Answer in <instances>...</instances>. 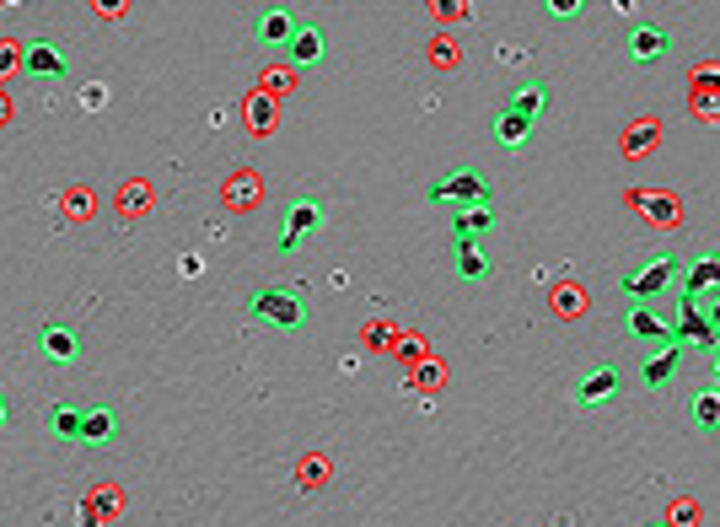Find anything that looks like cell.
<instances>
[{"instance_id": "1", "label": "cell", "mask_w": 720, "mask_h": 527, "mask_svg": "<svg viewBox=\"0 0 720 527\" xmlns=\"http://www.w3.org/2000/svg\"><path fill=\"white\" fill-rule=\"evenodd\" d=\"M678 275H683V259H678V253H651L640 269H629V275H624V291L645 307L651 296H661L667 286H678Z\"/></svg>"}, {"instance_id": "2", "label": "cell", "mask_w": 720, "mask_h": 527, "mask_svg": "<svg viewBox=\"0 0 720 527\" xmlns=\"http://www.w3.org/2000/svg\"><path fill=\"white\" fill-rule=\"evenodd\" d=\"M248 312H253L258 323H269V329H280V334H296L301 329V296L285 291V286H258L248 296Z\"/></svg>"}, {"instance_id": "3", "label": "cell", "mask_w": 720, "mask_h": 527, "mask_svg": "<svg viewBox=\"0 0 720 527\" xmlns=\"http://www.w3.org/2000/svg\"><path fill=\"white\" fill-rule=\"evenodd\" d=\"M430 199L452 205V210H473V205H489V183L479 173H452V178L430 183Z\"/></svg>"}, {"instance_id": "4", "label": "cell", "mask_w": 720, "mask_h": 527, "mask_svg": "<svg viewBox=\"0 0 720 527\" xmlns=\"http://www.w3.org/2000/svg\"><path fill=\"white\" fill-rule=\"evenodd\" d=\"M328 216H323V205L318 199H291V205H285V232H280V248L291 253V248H301V242H307L312 232H318Z\"/></svg>"}, {"instance_id": "5", "label": "cell", "mask_w": 720, "mask_h": 527, "mask_svg": "<svg viewBox=\"0 0 720 527\" xmlns=\"http://www.w3.org/2000/svg\"><path fill=\"white\" fill-rule=\"evenodd\" d=\"M672 345H720L710 312H704V302H694V296H683V312H678V323H672Z\"/></svg>"}, {"instance_id": "6", "label": "cell", "mask_w": 720, "mask_h": 527, "mask_svg": "<svg viewBox=\"0 0 720 527\" xmlns=\"http://www.w3.org/2000/svg\"><path fill=\"white\" fill-rule=\"evenodd\" d=\"M65 44H54V38H33V44L22 49V70L27 76H38V81H54V76H65Z\"/></svg>"}, {"instance_id": "7", "label": "cell", "mask_w": 720, "mask_h": 527, "mask_svg": "<svg viewBox=\"0 0 720 527\" xmlns=\"http://www.w3.org/2000/svg\"><path fill=\"white\" fill-rule=\"evenodd\" d=\"M683 296H694V302H704V291H720V253H704V259H688L683 275H678Z\"/></svg>"}, {"instance_id": "8", "label": "cell", "mask_w": 720, "mask_h": 527, "mask_svg": "<svg viewBox=\"0 0 720 527\" xmlns=\"http://www.w3.org/2000/svg\"><path fill=\"white\" fill-rule=\"evenodd\" d=\"M113 436H119V415H113L108 404H86L81 409V441L86 447H108Z\"/></svg>"}, {"instance_id": "9", "label": "cell", "mask_w": 720, "mask_h": 527, "mask_svg": "<svg viewBox=\"0 0 720 527\" xmlns=\"http://www.w3.org/2000/svg\"><path fill=\"white\" fill-rule=\"evenodd\" d=\"M629 54L635 60H661V54H672V33L656 22H635V33H629Z\"/></svg>"}, {"instance_id": "10", "label": "cell", "mask_w": 720, "mask_h": 527, "mask_svg": "<svg viewBox=\"0 0 720 527\" xmlns=\"http://www.w3.org/2000/svg\"><path fill=\"white\" fill-rule=\"evenodd\" d=\"M613 393H618V372H613V366H592V372L581 377V388H575V404L597 409L602 398H613Z\"/></svg>"}, {"instance_id": "11", "label": "cell", "mask_w": 720, "mask_h": 527, "mask_svg": "<svg viewBox=\"0 0 720 527\" xmlns=\"http://www.w3.org/2000/svg\"><path fill=\"white\" fill-rule=\"evenodd\" d=\"M38 350L43 355H49V361H76V355H81V339L76 334H70V329H60V323H43V329H38Z\"/></svg>"}, {"instance_id": "12", "label": "cell", "mask_w": 720, "mask_h": 527, "mask_svg": "<svg viewBox=\"0 0 720 527\" xmlns=\"http://www.w3.org/2000/svg\"><path fill=\"white\" fill-rule=\"evenodd\" d=\"M484 232H495V205H473V210H457L452 216V237L457 242H479Z\"/></svg>"}, {"instance_id": "13", "label": "cell", "mask_w": 720, "mask_h": 527, "mask_svg": "<svg viewBox=\"0 0 720 527\" xmlns=\"http://www.w3.org/2000/svg\"><path fill=\"white\" fill-rule=\"evenodd\" d=\"M296 38V17L291 11H258V44H291Z\"/></svg>"}, {"instance_id": "14", "label": "cell", "mask_w": 720, "mask_h": 527, "mask_svg": "<svg viewBox=\"0 0 720 527\" xmlns=\"http://www.w3.org/2000/svg\"><path fill=\"white\" fill-rule=\"evenodd\" d=\"M285 49H291V65H318L328 54V38L318 33V27H296V38Z\"/></svg>"}, {"instance_id": "15", "label": "cell", "mask_w": 720, "mask_h": 527, "mask_svg": "<svg viewBox=\"0 0 720 527\" xmlns=\"http://www.w3.org/2000/svg\"><path fill=\"white\" fill-rule=\"evenodd\" d=\"M506 108L516 113V119L538 124V119H543V113H549V92H543V87H538V81H532V87H516V92H511V103H506Z\"/></svg>"}, {"instance_id": "16", "label": "cell", "mask_w": 720, "mask_h": 527, "mask_svg": "<svg viewBox=\"0 0 720 527\" xmlns=\"http://www.w3.org/2000/svg\"><path fill=\"white\" fill-rule=\"evenodd\" d=\"M678 355H683V345H661L651 361H645V382H651V388H661V382H672V372H678Z\"/></svg>"}, {"instance_id": "17", "label": "cell", "mask_w": 720, "mask_h": 527, "mask_svg": "<svg viewBox=\"0 0 720 527\" xmlns=\"http://www.w3.org/2000/svg\"><path fill=\"white\" fill-rule=\"evenodd\" d=\"M629 334H635V339H661V345H667V339H672V323H661L651 307L635 302V312H629Z\"/></svg>"}, {"instance_id": "18", "label": "cell", "mask_w": 720, "mask_h": 527, "mask_svg": "<svg viewBox=\"0 0 720 527\" xmlns=\"http://www.w3.org/2000/svg\"><path fill=\"white\" fill-rule=\"evenodd\" d=\"M81 409L86 404H54L49 409V431L60 441H81Z\"/></svg>"}, {"instance_id": "19", "label": "cell", "mask_w": 720, "mask_h": 527, "mask_svg": "<svg viewBox=\"0 0 720 527\" xmlns=\"http://www.w3.org/2000/svg\"><path fill=\"white\" fill-rule=\"evenodd\" d=\"M457 275L463 280H484L489 275V259H484L479 242H457Z\"/></svg>"}, {"instance_id": "20", "label": "cell", "mask_w": 720, "mask_h": 527, "mask_svg": "<svg viewBox=\"0 0 720 527\" xmlns=\"http://www.w3.org/2000/svg\"><path fill=\"white\" fill-rule=\"evenodd\" d=\"M527 135H532V124H527V119H516L511 108H500V113H495V140H500V146H522Z\"/></svg>"}, {"instance_id": "21", "label": "cell", "mask_w": 720, "mask_h": 527, "mask_svg": "<svg viewBox=\"0 0 720 527\" xmlns=\"http://www.w3.org/2000/svg\"><path fill=\"white\" fill-rule=\"evenodd\" d=\"M688 415H694L699 431H715L720 425V393H699L694 404H688Z\"/></svg>"}, {"instance_id": "22", "label": "cell", "mask_w": 720, "mask_h": 527, "mask_svg": "<svg viewBox=\"0 0 720 527\" xmlns=\"http://www.w3.org/2000/svg\"><path fill=\"white\" fill-rule=\"evenodd\" d=\"M710 323H715V334H720V296H715V307H710Z\"/></svg>"}, {"instance_id": "23", "label": "cell", "mask_w": 720, "mask_h": 527, "mask_svg": "<svg viewBox=\"0 0 720 527\" xmlns=\"http://www.w3.org/2000/svg\"><path fill=\"white\" fill-rule=\"evenodd\" d=\"M715 377H720V345H715Z\"/></svg>"}, {"instance_id": "24", "label": "cell", "mask_w": 720, "mask_h": 527, "mask_svg": "<svg viewBox=\"0 0 720 527\" xmlns=\"http://www.w3.org/2000/svg\"><path fill=\"white\" fill-rule=\"evenodd\" d=\"M0 425H6V404H0Z\"/></svg>"}, {"instance_id": "25", "label": "cell", "mask_w": 720, "mask_h": 527, "mask_svg": "<svg viewBox=\"0 0 720 527\" xmlns=\"http://www.w3.org/2000/svg\"><path fill=\"white\" fill-rule=\"evenodd\" d=\"M651 527H661V522H651Z\"/></svg>"}]
</instances>
